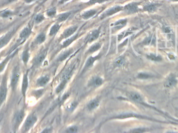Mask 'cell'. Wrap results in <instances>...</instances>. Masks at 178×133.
I'll return each instance as SVG.
<instances>
[{
	"instance_id": "obj_1",
	"label": "cell",
	"mask_w": 178,
	"mask_h": 133,
	"mask_svg": "<svg viewBox=\"0 0 178 133\" xmlns=\"http://www.w3.org/2000/svg\"><path fill=\"white\" fill-rule=\"evenodd\" d=\"M7 84L5 78L3 80L2 84L0 86V104H2L5 100L7 95Z\"/></svg>"
},
{
	"instance_id": "obj_11",
	"label": "cell",
	"mask_w": 178,
	"mask_h": 133,
	"mask_svg": "<svg viewBox=\"0 0 178 133\" xmlns=\"http://www.w3.org/2000/svg\"><path fill=\"white\" fill-rule=\"evenodd\" d=\"M99 33L100 32L99 30H95L94 31H93L89 34V36L88 37V42L91 43L97 39L99 37Z\"/></svg>"
},
{
	"instance_id": "obj_27",
	"label": "cell",
	"mask_w": 178,
	"mask_h": 133,
	"mask_svg": "<svg viewBox=\"0 0 178 133\" xmlns=\"http://www.w3.org/2000/svg\"><path fill=\"white\" fill-rule=\"evenodd\" d=\"M72 51L71 50H69V51H67L66 52H65L64 53H63L58 58V60L60 62H62L65 59L67 58V57L69 56L72 53Z\"/></svg>"
},
{
	"instance_id": "obj_42",
	"label": "cell",
	"mask_w": 178,
	"mask_h": 133,
	"mask_svg": "<svg viewBox=\"0 0 178 133\" xmlns=\"http://www.w3.org/2000/svg\"><path fill=\"white\" fill-rule=\"evenodd\" d=\"M68 1H69V0H60V1L59 2V3L60 4H63V3H65L67 2Z\"/></svg>"
},
{
	"instance_id": "obj_41",
	"label": "cell",
	"mask_w": 178,
	"mask_h": 133,
	"mask_svg": "<svg viewBox=\"0 0 178 133\" xmlns=\"http://www.w3.org/2000/svg\"><path fill=\"white\" fill-rule=\"evenodd\" d=\"M142 129H136V130H134L133 131H131V132H143L144 131H142L141 130Z\"/></svg>"
},
{
	"instance_id": "obj_36",
	"label": "cell",
	"mask_w": 178,
	"mask_h": 133,
	"mask_svg": "<svg viewBox=\"0 0 178 133\" xmlns=\"http://www.w3.org/2000/svg\"><path fill=\"white\" fill-rule=\"evenodd\" d=\"M44 19V17L43 16V15L39 14L36 16V17L35 18V21L36 23L39 24V23L42 22Z\"/></svg>"
},
{
	"instance_id": "obj_26",
	"label": "cell",
	"mask_w": 178,
	"mask_h": 133,
	"mask_svg": "<svg viewBox=\"0 0 178 133\" xmlns=\"http://www.w3.org/2000/svg\"><path fill=\"white\" fill-rule=\"evenodd\" d=\"M97 57H90L89 59L87 60L85 67L86 68H89L90 67L92 66V65L94 64L95 61L97 60Z\"/></svg>"
},
{
	"instance_id": "obj_39",
	"label": "cell",
	"mask_w": 178,
	"mask_h": 133,
	"mask_svg": "<svg viewBox=\"0 0 178 133\" xmlns=\"http://www.w3.org/2000/svg\"><path fill=\"white\" fill-rule=\"evenodd\" d=\"M77 106V103L74 102V103H72V104H70L69 105H68L67 107V109L69 111H72V110H73L74 109L76 108Z\"/></svg>"
},
{
	"instance_id": "obj_2",
	"label": "cell",
	"mask_w": 178,
	"mask_h": 133,
	"mask_svg": "<svg viewBox=\"0 0 178 133\" xmlns=\"http://www.w3.org/2000/svg\"><path fill=\"white\" fill-rule=\"evenodd\" d=\"M37 121V118L35 116L31 114L28 117L25 121L24 125V131L25 132L29 131L30 128L34 125Z\"/></svg>"
},
{
	"instance_id": "obj_23",
	"label": "cell",
	"mask_w": 178,
	"mask_h": 133,
	"mask_svg": "<svg viewBox=\"0 0 178 133\" xmlns=\"http://www.w3.org/2000/svg\"><path fill=\"white\" fill-rule=\"evenodd\" d=\"M70 14H71V13L70 12H65V13L62 14H60V15H59V16H58V19H57V20H58L59 22L64 21L67 19L69 17Z\"/></svg>"
},
{
	"instance_id": "obj_43",
	"label": "cell",
	"mask_w": 178,
	"mask_h": 133,
	"mask_svg": "<svg viewBox=\"0 0 178 133\" xmlns=\"http://www.w3.org/2000/svg\"><path fill=\"white\" fill-rule=\"evenodd\" d=\"M25 2L27 3H30L32 2L33 1H34L35 0H25Z\"/></svg>"
},
{
	"instance_id": "obj_32",
	"label": "cell",
	"mask_w": 178,
	"mask_h": 133,
	"mask_svg": "<svg viewBox=\"0 0 178 133\" xmlns=\"http://www.w3.org/2000/svg\"><path fill=\"white\" fill-rule=\"evenodd\" d=\"M56 13V9L55 8H53L49 10L47 12V15L50 17H54Z\"/></svg>"
},
{
	"instance_id": "obj_21",
	"label": "cell",
	"mask_w": 178,
	"mask_h": 133,
	"mask_svg": "<svg viewBox=\"0 0 178 133\" xmlns=\"http://www.w3.org/2000/svg\"><path fill=\"white\" fill-rule=\"evenodd\" d=\"M14 54H15V53H13L12 54L10 55L8 57H7L3 62H2L0 64V72L3 71V70L5 68V66H6V65L7 64L8 62L10 60V58L13 57L14 55Z\"/></svg>"
},
{
	"instance_id": "obj_5",
	"label": "cell",
	"mask_w": 178,
	"mask_h": 133,
	"mask_svg": "<svg viewBox=\"0 0 178 133\" xmlns=\"http://www.w3.org/2000/svg\"><path fill=\"white\" fill-rule=\"evenodd\" d=\"M123 8L128 14H134L138 11V4L136 3H131L126 5Z\"/></svg>"
},
{
	"instance_id": "obj_30",
	"label": "cell",
	"mask_w": 178,
	"mask_h": 133,
	"mask_svg": "<svg viewBox=\"0 0 178 133\" xmlns=\"http://www.w3.org/2000/svg\"><path fill=\"white\" fill-rule=\"evenodd\" d=\"M45 40V35L43 33L38 35L36 39V41L38 44H41L44 42Z\"/></svg>"
},
{
	"instance_id": "obj_45",
	"label": "cell",
	"mask_w": 178,
	"mask_h": 133,
	"mask_svg": "<svg viewBox=\"0 0 178 133\" xmlns=\"http://www.w3.org/2000/svg\"><path fill=\"white\" fill-rule=\"evenodd\" d=\"M171 1H175V2H178V0H171Z\"/></svg>"
},
{
	"instance_id": "obj_38",
	"label": "cell",
	"mask_w": 178,
	"mask_h": 133,
	"mask_svg": "<svg viewBox=\"0 0 178 133\" xmlns=\"http://www.w3.org/2000/svg\"><path fill=\"white\" fill-rule=\"evenodd\" d=\"M13 14L12 12L10 11V10H6L5 12H3L2 14V17L4 18H8L10 17V16H12Z\"/></svg>"
},
{
	"instance_id": "obj_35",
	"label": "cell",
	"mask_w": 178,
	"mask_h": 133,
	"mask_svg": "<svg viewBox=\"0 0 178 133\" xmlns=\"http://www.w3.org/2000/svg\"><path fill=\"white\" fill-rule=\"evenodd\" d=\"M147 58L148 59H151L152 60H153V61H161V57H159V56H156L155 55H154L153 54H150L149 55L147 56Z\"/></svg>"
},
{
	"instance_id": "obj_28",
	"label": "cell",
	"mask_w": 178,
	"mask_h": 133,
	"mask_svg": "<svg viewBox=\"0 0 178 133\" xmlns=\"http://www.w3.org/2000/svg\"><path fill=\"white\" fill-rule=\"evenodd\" d=\"M30 55L28 50H26L23 52L22 55V60L25 64L27 63L28 60L29 59Z\"/></svg>"
},
{
	"instance_id": "obj_14",
	"label": "cell",
	"mask_w": 178,
	"mask_h": 133,
	"mask_svg": "<svg viewBox=\"0 0 178 133\" xmlns=\"http://www.w3.org/2000/svg\"><path fill=\"white\" fill-rule=\"evenodd\" d=\"M97 10H87L83 12L82 15V18L84 19H88L89 18L93 17L97 14Z\"/></svg>"
},
{
	"instance_id": "obj_29",
	"label": "cell",
	"mask_w": 178,
	"mask_h": 133,
	"mask_svg": "<svg viewBox=\"0 0 178 133\" xmlns=\"http://www.w3.org/2000/svg\"><path fill=\"white\" fill-rule=\"evenodd\" d=\"M124 62H125V60L123 57H119L118 58H117L115 62V65L117 66H122L124 64Z\"/></svg>"
},
{
	"instance_id": "obj_37",
	"label": "cell",
	"mask_w": 178,
	"mask_h": 133,
	"mask_svg": "<svg viewBox=\"0 0 178 133\" xmlns=\"http://www.w3.org/2000/svg\"><path fill=\"white\" fill-rule=\"evenodd\" d=\"M151 76V75H149V74L145 73H140L138 74V78L139 79H148L149 78H150Z\"/></svg>"
},
{
	"instance_id": "obj_15",
	"label": "cell",
	"mask_w": 178,
	"mask_h": 133,
	"mask_svg": "<svg viewBox=\"0 0 178 133\" xmlns=\"http://www.w3.org/2000/svg\"><path fill=\"white\" fill-rule=\"evenodd\" d=\"M103 79L98 76H96L93 78V79H92L91 81L90 82V84L92 86L97 87L101 85L102 84H103Z\"/></svg>"
},
{
	"instance_id": "obj_7",
	"label": "cell",
	"mask_w": 178,
	"mask_h": 133,
	"mask_svg": "<svg viewBox=\"0 0 178 133\" xmlns=\"http://www.w3.org/2000/svg\"><path fill=\"white\" fill-rule=\"evenodd\" d=\"M159 4L155 3H149L144 5L143 10L148 12H154L158 10L159 7Z\"/></svg>"
},
{
	"instance_id": "obj_13",
	"label": "cell",
	"mask_w": 178,
	"mask_h": 133,
	"mask_svg": "<svg viewBox=\"0 0 178 133\" xmlns=\"http://www.w3.org/2000/svg\"><path fill=\"white\" fill-rule=\"evenodd\" d=\"M31 33V30L28 27L25 28L22 30V31L20 34V39H26L29 36Z\"/></svg>"
},
{
	"instance_id": "obj_40",
	"label": "cell",
	"mask_w": 178,
	"mask_h": 133,
	"mask_svg": "<svg viewBox=\"0 0 178 133\" xmlns=\"http://www.w3.org/2000/svg\"><path fill=\"white\" fill-rule=\"evenodd\" d=\"M51 132H52V130L51 129H50V128H46L42 132L43 133H50Z\"/></svg>"
},
{
	"instance_id": "obj_25",
	"label": "cell",
	"mask_w": 178,
	"mask_h": 133,
	"mask_svg": "<svg viewBox=\"0 0 178 133\" xmlns=\"http://www.w3.org/2000/svg\"><path fill=\"white\" fill-rule=\"evenodd\" d=\"M60 28V26L58 24H55L54 25L50 30L49 35L51 36H53L55 34H56L57 32L58 31Z\"/></svg>"
},
{
	"instance_id": "obj_3",
	"label": "cell",
	"mask_w": 178,
	"mask_h": 133,
	"mask_svg": "<svg viewBox=\"0 0 178 133\" xmlns=\"http://www.w3.org/2000/svg\"><path fill=\"white\" fill-rule=\"evenodd\" d=\"M19 69L18 67H16L13 72L12 76L10 81V85L13 89H15L16 86H17L18 82L19 79Z\"/></svg>"
},
{
	"instance_id": "obj_24",
	"label": "cell",
	"mask_w": 178,
	"mask_h": 133,
	"mask_svg": "<svg viewBox=\"0 0 178 133\" xmlns=\"http://www.w3.org/2000/svg\"><path fill=\"white\" fill-rule=\"evenodd\" d=\"M127 20L126 19L119 20L114 24V27L117 28H120L125 26L126 25Z\"/></svg>"
},
{
	"instance_id": "obj_44",
	"label": "cell",
	"mask_w": 178,
	"mask_h": 133,
	"mask_svg": "<svg viewBox=\"0 0 178 133\" xmlns=\"http://www.w3.org/2000/svg\"><path fill=\"white\" fill-rule=\"evenodd\" d=\"M16 1H17V0H8V2H15Z\"/></svg>"
},
{
	"instance_id": "obj_20",
	"label": "cell",
	"mask_w": 178,
	"mask_h": 133,
	"mask_svg": "<svg viewBox=\"0 0 178 133\" xmlns=\"http://www.w3.org/2000/svg\"><path fill=\"white\" fill-rule=\"evenodd\" d=\"M67 80L66 79H63L61 83L59 84V85L57 86V88L56 89V93H59L60 91H62L63 89H64L65 87L67 84Z\"/></svg>"
},
{
	"instance_id": "obj_10",
	"label": "cell",
	"mask_w": 178,
	"mask_h": 133,
	"mask_svg": "<svg viewBox=\"0 0 178 133\" xmlns=\"http://www.w3.org/2000/svg\"><path fill=\"white\" fill-rule=\"evenodd\" d=\"M28 86V78L27 73L24 74V76L23 78L22 82V95L24 96H25L26 93L27 89Z\"/></svg>"
},
{
	"instance_id": "obj_33",
	"label": "cell",
	"mask_w": 178,
	"mask_h": 133,
	"mask_svg": "<svg viewBox=\"0 0 178 133\" xmlns=\"http://www.w3.org/2000/svg\"><path fill=\"white\" fill-rule=\"evenodd\" d=\"M109 1H111V0H90L88 3L90 4H101V3H103L105 2H107Z\"/></svg>"
},
{
	"instance_id": "obj_4",
	"label": "cell",
	"mask_w": 178,
	"mask_h": 133,
	"mask_svg": "<svg viewBox=\"0 0 178 133\" xmlns=\"http://www.w3.org/2000/svg\"><path fill=\"white\" fill-rule=\"evenodd\" d=\"M123 10V8L120 6H116L113 8H109L108 10H107L106 12L102 14L101 16V19L107 17L108 16H111V15H114L117 12H119L121 10Z\"/></svg>"
},
{
	"instance_id": "obj_18",
	"label": "cell",
	"mask_w": 178,
	"mask_h": 133,
	"mask_svg": "<svg viewBox=\"0 0 178 133\" xmlns=\"http://www.w3.org/2000/svg\"><path fill=\"white\" fill-rule=\"evenodd\" d=\"M99 105V100L97 99H94L89 103L87 107L89 110H92L98 107Z\"/></svg>"
},
{
	"instance_id": "obj_8",
	"label": "cell",
	"mask_w": 178,
	"mask_h": 133,
	"mask_svg": "<svg viewBox=\"0 0 178 133\" xmlns=\"http://www.w3.org/2000/svg\"><path fill=\"white\" fill-rule=\"evenodd\" d=\"M24 116H25V113L23 110H20L16 114L14 120L15 128H17L20 124L22 123L24 118Z\"/></svg>"
},
{
	"instance_id": "obj_12",
	"label": "cell",
	"mask_w": 178,
	"mask_h": 133,
	"mask_svg": "<svg viewBox=\"0 0 178 133\" xmlns=\"http://www.w3.org/2000/svg\"><path fill=\"white\" fill-rule=\"evenodd\" d=\"M78 27L77 26H72L71 27H69L65 31L63 36L64 38H67L69 37L70 35H72V34H74L76 31L77 30Z\"/></svg>"
},
{
	"instance_id": "obj_9",
	"label": "cell",
	"mask_w": 178,
	"mask_h": 133,
	"mask_svg": "<svg viewBox=\"0 0 178 133\" xmlns=\"http://www.w3.org/2000/svg\"><path fill=\"white\" fill-rule=\"evenodd\" d=\"M177 80L175 75H170L166 80L165 83V86L167 88H170L173 86H175L177 84Z\"/></svg>"
},
{
	"instance_id": "obj_19",
	"label": "cell",
	"mask_w": 178,
	"mask_h": 133,
	"mask_svg": "<svg viewBox=\"0 0 178 133\" xmlns=\"http://www.w3.org/2000/svg\"><path fill=\"white\" fill-rule=\"evenodd\" d=\"M46 54L47 53L45 51L43 52L37 57V58L35 60V64L36 65H39L42 63V62H43L46 56Z\"/></svg>"
},
{
	"instance_id": "obj_16",
	"label": "cell",
	"mask_w": 178,
	"mask_h": 133,
	"mask_svg": "<svg viewBox=\"0 0 178 133\" xmlns=\"http://www.w3.org/2000/svg\"><path fill=\"white\" fill-rule=\"evenodd\" d=\"M49 80V76H42L37 80V84L40 86H44L47 84Z\"/></svg>"
},
{
	"instance_id": "obj_22",
	"label": "cell",
	"mask_w": 178,
	"mask_h": 133,
	"mask_svg": "<svg viewBox=\"0 0 178 133\" xmlns=\"http://www.w3.org/2000/svg\"><path fill=\"white\" fill-rule=\"evenodd\" d=\"M78 37V35H74L72 37L69 38L68 39H67V40H66L63 43V47H66L68 46V45L70 44L71 43H72V42H74L75 39H77Z\"/></svg>"
},
{
	"instance_id": "obj_34",
	"label": "cell",
	"mask_w": 178,
	"mask_h": 133,
	"mask_svg": "<svg viewBox=\"0 0 178 133\" xmlns=\"http://www.w3.org/2000/svg\"><path fill=\"white\" fill-rule=\"evenodd\" d=\"M78 131V127L76 126H72L69 127L68 128H67V130H66V132L67 133H76Z\"/></svg>"
},
{
	"instance_id": "obj_6",
	"label": "cell",
	"mask_w": 178,
	"mask_h": 133,
	"mask_svg": "<svg viewBox=\"0 0 178 133\" xmlns=\"http://www.w3.org/2000/svg\"><path fill=\"white\" fill-rule=\"evenodd\" d=\"M14 31L12 30L0 38V49L4 47L5 45L10 42V39H11L13 35H14Z\"/></svg>"
},
{
	"instance_id": "obj_31",
	"label": "cell",
	"mask_w": 178,
	"mask_h": 133,
	"mask_svg": "<svg viewBox=\"0 0 178 133\" xmlns=\"http://www.w3.org/2000/svg\"><path fill=\"white\" fill-rule=\"evenodd\" d=\"M101 48V45L99 43H95L90 48L89 50V52L90 53H94L96 52L97 50H99Z\"/></svg>"
},
{
	"instance_id": "obj_17",
	"label": "cell",
	"mask_w": 178,
	"mask_h": 133,
	"mask_svg": "<svg viewBox=\"0 0 178 133\" xmlns=\"http://www.w3.org/2000/svg\"><path fill=\"white\" fill-rule=\"evenodd\" d=\"M129 97L134 101L136 102H141L142 101V97L140 94L136 92H132L129 94Z\"/></svg>"
}]
</instances>
